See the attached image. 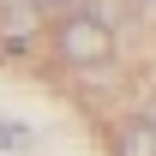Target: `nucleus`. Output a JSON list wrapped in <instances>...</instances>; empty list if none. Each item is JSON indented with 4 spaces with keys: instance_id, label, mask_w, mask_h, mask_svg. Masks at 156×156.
Returning <instances> with one entry per match:
<instances>
[{
    "instance_id": "1",
    "label": "nucleus",
    "mask_w": 156,
    "mask_h": 156,
    "mask_svg": "<svg viewBox=\"0 0 156 156\" xmlns=\"http://www.w3.org/2000/svg\"><path fill=\"white\" fill-rule=\"evenodd\" d=\"M54 54L66 60V66H102V60L114 54V30L96 24L90 12H66V18L54 24Z\"/></svg>"
},
{
    "instance_id": "2",
    "label": "nucleus",
    "mask_w": 156,
    "mask_h": 156,
    "mask_svg": "<svg viewBox=\"0 0 156 156\" xmlns=\"http://www.w3.org/2000/svg\"><path fill=\"white\" fill-rule=\"evenodd\" d=\"M114 156H156V126L144 114H138V120H120V126H114Z\"/></svg>"
},
{
    "instance_id": "3",
    "label": "nucleus",
    "mask_w": 156,
    "mask_h": 156,
    "mask_svg": "<svg viewBox=\"0 0 156 156\" xmlns=\"http://www.w3.org/2000/svg\"><path fill=\"white\" fill-rule=\"evenodd\" d=\"M24 138H30V126H18V120H0V150H24Z\"/></svg>"
},
{
    "instance_id": "4",
    "label": "nucleus",
    "mask_w": 156,
    "mask_h": 156,
    "mask_svg": "<svg viewBox=\"0 0 156 156\" xmlns=\"http://www.w3.org/2000/svg\"><path fill=\"white\" fill-rule=\"evenodd\" d=\"M144 120H150V126H156V102H150V108H144Z\"/></svg>"
}]
</instances>
